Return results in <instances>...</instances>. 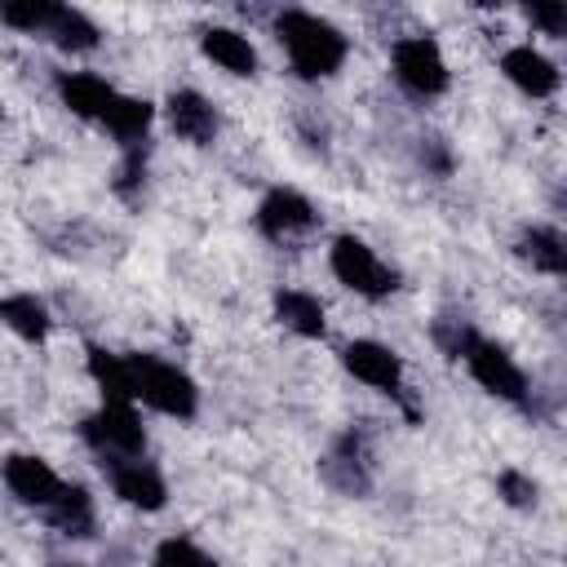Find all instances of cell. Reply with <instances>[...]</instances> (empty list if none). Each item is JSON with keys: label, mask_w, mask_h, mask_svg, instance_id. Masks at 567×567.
Here are the masks:
<instances>
[{"label": "cell", "mask_w": 567, "mask_h": 567, "mask_svg": "<svg viewBox=\"0 0 567 567\" xmlns=\"http://www.w3.org/2000/svg\"><path fill=\"white\" fill-rule=\"evenodd\" d=\"M164 124L177 142H190V146H213L221 137V111L199 89H173L164 97Z\"/></svg>", "instance_id": "30bf717a"}, {"label": "cell", "mask_w": 567, "mask_h": 567, "mask_svg": "<svg viewBox=\"0 0 567 567\" xmlns=\"http://www.w3.org/2000/svg\"><path fill=\"white\" fill-rule=\"evenodd\" d=\"M501 75L523 93V97H532V102H545V97H554L558 93V84H563V71H558V62L549 58V53H540L536 44H509L505 53H501Z\"/></svg>", "instance_id": "4fadbf2b"}, {"label": "cell", "mask_w": 567, "mask_h": 567, "mask_svg": "<svg viewBox=\"0 0 567 567\" xmlns=\"http://www.w3.org/2000/svg\"><path fill=\"white\" fill-rule=\"evenodd\" d=\"M53 13H58L53 0H9V4H0V22H4L9 31H18V35H40V40H44Z\"/></svg>", "instance_id": "cb8c5ba5"}, {"label": "cell", "mask_w": 567, "mask_h": 567, "mask_svg": "<svg viewBox=\"0 0 567 567\" xmlns=\"http://www.w3.org/2000/svg\"><path fill=\"white\" fill-rule=\"evenodd\" d=\"M58 567H80V563H58Z\"/></svg>", "instance_id": "f546056e"}, {"label": "cell", "mask_w": 567, "mask_h": 567, "mask_svg": "<svg viewBox=\"0 0 567 567\" xmlns=\"http://www.w3.org/2000/svg\"><path fill=\"white\" fill-rule=\"evenodd\" d=\"M151 124H155V102H146L137 93H115V102L97 128H106L120 142V151H128V146H142L151 137Z\"/></svg>", "instance_id": "ffe728a7"}, {"label": "cell", "mask_w": 567, "mask_h": 567, "mask_svg": "<svg viewBox=\"0 0 567 567\" xmlns=\"http://www.w3.org/2000/svg\"><path fill=\"white\" fill-rule=\"evenodd\" d=\"M199 53L217 66V71H226V75H235V80H248V75H257V44L239 31V27H221V22H213V27H204L199 31Z\"/></svg>", "instance_id": "9a60e30c"}, {"label": "cell", "mask_w": 567, "mask_h": 567, "mask_svg": "<svg viewBox=\"0 0 567 567\" xmlns=\"http://www.w3.org/2000/svg\"><path fill=\"white\" fill-rule=\"evenodd\" d=\"M111 492L128 505V509H142V514H155L168 505V483L159 474V465L151 456H133V461H120V465H106L102 470Z\"/></svg>", "instance_id": "7c38bea8"}, {"label": "cell", "mask_w": 567, "mask_h": 567, "mask_svg": "<svg viewBox=\"0 0 567 567\" xmlns=\"http://www.w3.org/2000/svg\"><path fill=\"white\" fill-rule=\"evenodd\" d=\"M133 377H137V403L142 408H151L155 416H168V421H195L199 385L186 368H177L159 354H133Z\"/></svg>", "instance_id": "3957f363"}, {"label": "cell", "mask_w": 567, "mask_h": 567, "mask_svg": "<svg viewBox=\"0 0 567 567\" xmlns=\"http://www.w3.org/2000/svg\"><path fill=\"white\" fill-rule=\"evenodd\" d=\"M328 270H332V279L346 292H354L363 301H385L390 292H399V270L368 239H359L350 230L346 235H332V244H328Z\"/></svg>", "instance_id": "7a4b0ae2"}, {"label": "cell", "mask_w": 567, "mask_h": 567, "mask_svg": "<svg viewBox=\"0 0 567 567\" xmlns=\"http://www.w3.org/2000/svg\"><path fill=\"white\" fill-rule=\"evenodd\" d=\"M275 323L301 341H323L328 337V306L310 292V288H279L270 297Z\"/></svg>", "instance_id": "2e32d148"}, {"label": "cell", "mask_w": 567, "mask_h": 567, "mask_svg": "<svg viewBox=\"0 0 567 567\" xmlns=\"http://www.w3.org/2000/svg\"><path fill=\"white\" fill-rule=\"evenodd\" d=\"M44 518H49V527H53L58 536H66V540H89V536L97 532V505H93L89 487H80V483H66V487L58 492V501L44 509Z\"/></svg>", "instance_id": "d6986e66"}, {"label": "cell", "mask_w": 567, "mask_h": 567, "mask_svg": "<svg viewBox=\"0 0 567 567\" xmlns=\"http://www.w3.org/2000/svg\"><path fill=\"white\" fill-rule=\"evenodd\" d=\"M270 31L292 66L297 80H332L346 58H350V40L337 22H328L323 13L310 9H279L270 18Z\"/></svg>", "instance_id": "6da1fadb"}, {"label": "cell", "mask_w": 567, "mask_h": 567, "mask_svg": "<svg viewBox=\"0 0 567 567\" xmlns=\"http://www.w3.org/2000/svg\"><path fill=\"white\" fill-rule=\"evenodd\" d=\"M252 226L270 244H297L319 226V208L292 186H270L252 208Z\"/></svg>", "instance_id": "9c48e42d"}, {"label": "cell", "mask_w": 567, "mask_h": 567, "mask_svg": "<svg viewBox=\"0 0 567 567\" xmlns=\"http://www.w3.org/2000/svg\"><path fill=\"white\" fill-rule=\"evenodd\" d=\"M84 372L97 385L102 403H137V377H133V354L89 346L84 350Z\"/></svg>", "instance_id": "e0dca14e"}, {"label": "cell", "mask_w": 567, "mask_h": 567, "mask_svg": "<svg viewBox=\"0 0 567 567\" xmlns=\"http://www.w3.org/2000/svg\"><path fill=\"white\" fill-rule=\"evenodd\" d=\"M319 478H323L337 496H354V501L372 496L377 470H372V439H368V430H359V425L341 430V434L328 443V452L319 456Z\"/></svg>", "instance_id": "8992f818"}, {"label": "cell", "mask_w": 567, "mask_h": 567, "mask_svg": "<svg viewBox=\"0 0 567 567\" xmlns=\"http://www.w3.org/2000/svg\"><path fill=\"white\" fill-rule=\"evenodd\" d=\"M514 257L549 279H567V235L558 226H523L514 235Z\"/></svg>", "instance_id": "ac0fdd59"}, {"label": "cell", "mask_w": 567, "mask_h": 567, "mask_svg": "<svg viewBox=\"0 0 567 567\" xmlns=\"http://www.w3.org/2000/svg\"><path fill=\"white\" fill-rule=\"evenodd\" d=\"M53 93H58V102H62L75 120L102 124L120 89H115L111 80H102L97 71H53Z\"/></svg>", "instance_id": "5bb4252c"}, {"label": "cell", "mask_w": 567, "mask_h": 567, "mask_svg": "<svg viewBox=\"0 0 567 567\" xmlns=\"http://www.w3.org/2000/svg\"><path fill=\"white\" fill-rule=\"evenodd\" d=\"M461 363H465L470 381H474L483 394H492V399H501V403H527V399H532V381H527L523 363H518L501 341L478 337Z\"/></svg>", "instance_id": "ba28073f"}, {"label": "cell", "mask_w": 567, "mask_h": 567, "mask_svg": "<svg viewBox=\"0 0 567 567\" xmlns=\"http://www.w3.org/2000/svg\"><path fill=\"white\" fill-rule=\"evenodd\" d=\"M80 439L102 461V470L133 461V456H146V425L137 416V403H97L80 421Z\"/></svg>", "instance_id": "5b68a950"}, {"label": "cell", "mask_w": 567, "mask_h": 567, "mask_svg": "<svg viewBox=\"0 0 567 567\" xmlns=\"http://www.w3.org/2000/svg\"><path fill=\"white\" fill-rule=\"evenodd\" d=\"M390 75L416 102H434V97H443L452 89V66H447L439 40L434 35H421V31L399 35L390 44Z\"/></svg>", "instance_id": "277c9868"}, {"label": "cell", "mask_w": 567, "mask_h": 567, "mask_svg": "<svg viewBox=\"0 0 567 567\" xmlns=\"http://www.w3.org/2000/svg\"><path fill=\"white\" fill-rule=\"evenodd\" d=\"M44 40H49L53 49H62V53H93V49L102 44V27H97L84 9L58 4V13H53V22H49Z\"/></svg>", "instance_id": "7402d4cb"}, {"label": "cell", "mask_w": 567, "mask_h": 567, "mask_svg": "<svg viewBox=\"0 0 567 567\" xmlns=\"http://www.w3.org/2000/svg\"><path fill=\"white\" fill-rule=\"evenodd\" d=\"M0 319H4V328H9L13 337H22V341H31V346H40V341L53 332V315H49L44 297H35V292H9V297L0 301Z\"/></svg>", "instance_id": "44dd1931"}, {"label": "cell", "mask_w": 567, "mask_h": 567, "mask_svg": "<svg viewBox=\"0 0 567 567\" xmlns=\"http://www.w3.org/2000/svg\"><path fill=\"white\" fill-rule=\"evenodd\" d=\"M496 496L509 505V509H536V501H540V483L532 478V474H523V470H501L496 474Z\"/></svg>", "instance_id": "4316f807"}, {"label": "cell", "mask_w": 567, "mask_h": 567, "mask_svg": "<svg viewBox=\"0 0 567 567\" xmlns=\"http://www.w3.org/2000/svg\"><path fill=\"white\" fill-rule=\"evenodd\" d=\"M146 177H151V151H146V142H142V146L120 151V159H115V168H111V190H115L124 204H137L142 190H146Z\"/></svg>", "instance_id": "603a6c76"}, {"label": "cell", "mask_w": 567, "mask_h": 567, "mask_svg": "<svg viewBox=\"0 0 567 567\" xmlns=\"http://www.w3.org/2000/svg\"><path fill=\"white\" fill-rule=\"evenodd\" d=\"M527 27L536 35H549V40H567V0H536L523 9Z\"/></svg>", "instance_id": "83f0119b"}, {"label": "cell", "mask_w": 567, "mask_h": 567, "mask_svg": "<svg viewBox=\"0 0 567 567\" xmlns=\"http://www.w3.org/2000/svg\"><path fill=\"white\" fill-rule=\"evenodd\" d=\"M341 368L359 381V385H368V390H377V394H385V399H408V368H403V354L394 350V346H385V341H377V337H354V341H346L341 346Z\"/></svg>", "instance_id": "52a82bcc"}, {"label": "cell", "mask_w": 567, "mask_h": 567, "mask_svg": "<svg viewBox=\"0 0 567 567\" xmlns=\"http://www.w3.org/2000/svg\"><path fill=\"white\" fill-rule=\"evenodd\" d=\"M430 337H434V346L447 354V359H465L470 354V346L483 337L465 315H452V310H443L434 323H430Z\"/></svg>", "instance_id": "d4e9b609"}, {"label": "cell", "mask_w": 567, "mask_h": 567, "mask_svg": "<svg viewBox=\"0 0 567 567\" xmlns=\"http://www.w3.org/2000/svg\"><path fill=\"white\" fill-rule=\"evenodd\" d=\"M62 487H66V483L58 478V470H53L44 456H35V452H9V456H4V492H9L18 505L44 514V509L58 501Z\"/></svg>", "instance_id": "8fae6325"}, {"label": "cell", "mask_w": 567, "mask_h": 567, "mask_svg": "<svg viewBox=\"0 0 567 567\" xmlns=\"http://www.w3.org/2000/svg\"><path fill=\"white\" fill-rule=\"evenodd\" d=\"M416 164H421L430 177H447V173L456 168V155H452L447 137L425 133V137H416Z\"/></svg>", "instance_id": "f1b7e54d"}, {"label": "cell", "mask_w": 567, "mask_h": 567, "mask_svg": "<svg viewBox=\"0 0 567 567\" xmlns=\"http://www.w3.org/2000/svg\"><path fill=\"white\" fill-rule=\"evenodd\" d=\"M151 567H221L208 549H199L190 536H164L151 549Z\"/></svg>", "instance_id": "484cf974"}]
</instances>
